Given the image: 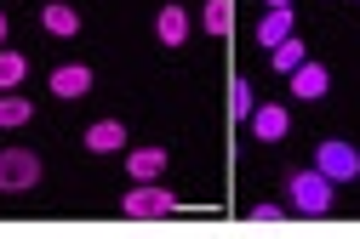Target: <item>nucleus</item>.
Returning <instances> with one entry per match:
<instances>
[{
  "instance_id": "obj_17",
  "label": "nucleus",
  "mask_w": 360,
  "mask_h": 239,
  "mask_svg": "<svg viewBox=\"0 0 360 239\" xmlns=\"http://www.w3.org/2000/svg\"><path fill=\"white\" fill-rule=\"evenodd\" d=\"M252 109H257V97H252V80L240 74V80L229 86V114H235V120H252Z\"/></svg>"
},
{
  "instance_id": "obj_7",
  "label": "nucleus",
  "mask_w": 360,
  "mask_h": 239,
  "mask_svg": "<svg viewBox=\"0 0 360 239\" xmlns=\"http://www.w3.org/2000/svg\"><path fill=\"white\" fill-rule=\"evenodd\" d=\"M52 91H58L63 103L86 97V91H92V69H86V63H63V69H52Z\"/></svg>"
},
{
  "instance_id": "obj_20",
  "label": "nucleus",
  "mask_w": 360,
  "mask_h": 239,
  "mask_svg": "<svg viewBox=\"0 0 360 239\" xmlns=\"http://www.w3.org/2000/svg\"><path fill=\"white\" fill-rule=\"evenodd\" d=\"M269 6H292V0H269Z\"/></svg>"
},
{
  "instance_id": "obj_2",
  "label": "nucleus",
  "mask_w": 360,
  "mask_h": 239,
  "mask_svg": "<svg viewBox=\"0 0 360 239\" xmlns=\"http://www.w3.org/2000/svg\"><path fill=\"white\" fill-rule=\"evenodd\" d=\"M314 171H321L326 182H354L360 177V149L343 137H326L321 149H314Z\"/></svg>"
},
{
  "instance_id": "obj_14",
  "label": "nucleus",
  "mask_w": 360,
  "mask_h": 239,
  "mask_svg": "<svg viewBox=\"0 0 360 239\" xmlns=\"http://www.w3.org/2000/svg\"><path fill=\"white\" fill-rule=\"evenodd\" d=\"M29 80V57L23 52H0V91H18Z\"/></svg>"
},
{
  "instance_id": "obj_15",
  "label": "nucleus",
  "mask_w": 360,
  "mask_h": 239,
  "mask_svg": "<svg viewBox=\"0 0 360 239\" xmlns=\"http://www.w3.org/2000/svg\"><path fill=\"white\" fill-rule=\"evenodd\" d=\"M200 23H206V34H229L235 29V6H229V0H206Z\"/></svg>"
},
{
  "instance_id": "obj_6",
  "label": "nucleus",
  "mask_w": 360,
  "mask_h": 239,
  "mask_svg": "<svg viewBox=\"0 0 360 239\" xmlns=\"http://www.w3.org/2000/svg\"><path fill=\"white\" fill-rule=\"evenodd\" d=\"M286 125H292V114H286L281 103H257V109H252V137H257V142H281Z\"/></svg>"
},
{
  "instance_id": "obj_3",
  "label": "nucleus",
  "mask_w": 360,
  "mask_h": 239,
  "mask_svg": "<svg viewBox=\"0 0 360 239\" xmlns=\"http://www.w3.org/2000/svg\"><path fill=\"white\" fill-rule=\"evenodd\" d=\"M120 211H126V217H138V222H155V217H172V211H177V200L166 194L160 182H138V188H126Z\"/></svg>"
},
{
  "instance_id": "obj_4",
  "label": "nucleus",
  "mask_w": 360,
  "mask_h": 239,
  "mask_svg": "<svg viewBox=\"0 0 360 239\" xmlns=\"http://www.w3.org/2000/svg\"><path fill=\"white\" fill-rule=\"evenodd\" d=\"M40 182V160L29 149H0V194H23Z\"/></svg>"
},
{
  "instance_id": "obj_8",
  "label": "nucleus",
  "mask_w": 360,
  "mask_h": 239,
  "mask_svg": "<svg viewBox=\"0 0 360 239\" xmlns=\"http://www.w3.org/2000/svg\"><path fill=\"white\" fill-rule=\"evenodd\" d=\"M155 34H160V46H184V40H189V12H184V6H160Z\"/></svg>"
},
{
  "instance_id": "obj_12",
  "label": "nucleus",
  "mask_w": 360,
  "mask_h": 239,
  "mask_svg": "<svg viewBox=\"0 0 360 239\" xmlns=\"http://www.w3.org/2000/svg\"><path fill=\"white\" fill-rule=\"evenodd\" d=\"M40 23H46V34H63V40H69V34H80V12L69 6V0H52V6L40 12Z\"/></svg>"
},
{
  "instance_id": "obj_13",
  "label": "nucleus",
  "mask_w": 360,
  "mask_h": 239,
  "mask_svg": "<svg viewBox=\"0 0 360 239\" xmlns=\"http://www.w3.org/2000/svg\"><path fill=\"white\" fill-rule=\"evenodd\" d=\"M269 63H275L281 74H292L297 63H309V52H303V40H297V34H286L281 46H269Z\"/></svg>"
},
{
  "instance_id": "obj_11",
  "label": "nucleus",
  "mask_w": 360,
  "mask_h": 239,
  "mask_svg": "<svg viewBox=\"0 0 360 239\" xmlns=\"http://www.w3.org/2000/svg\"><path fill=\"white\" fill-rule=\"evenodd\" d=\"M126 171H131V182H155V177L166 171V149H131Z\"/></svg>"
},
{
  "instance_id": "obj_10",
  "label": "nucleus",
  "mask_w": 360,
  "mask_h": 239,
  "mask_svg": "<svg viewBox=\"0 0 360 239\" xmlns=\"http://www.w3.org/2000/svg\"><path fill=\"white\" fill-rule=\"evenodd\" d=\"M286 34H292V6H269L257 23V46H281Z\"/></svg>"
},
{
  "instance_id": "obj_9",
  "label": "nucleus",
  "mask_w": 360,
  "mask_h": 239,
  "mask_svg": "<svg viewBox=\"0 0 360 239\" xmlns=\"http://www.w3.org/2000/svg\"><path fill=\"white\" fill-rule=\"evenodd\" d=\"M86 149H92V154H115V149H126V125H120V120H98L92 131H86Z\"/></svg>"
},
{
  "instance_id": "obj_1",
  "label": "nucleus",
  "mask_w": 360,
  "mask_h": 239,
  "mask_svg": "<svg viewBox=\"0 0 360 239\" xmlns=\"http://www.w3.org/2000/svg\"><path fill=\"white\" fill-rule=\"evenodd\" d=\"M286 194H292V211H303V217H326V211H332V194H338V182H326L321 171H292V177H286Z\"/></svg>"
},
{
  "instance_id": "obj_16",
  "label": "nucleus",
  "mask_w": 360,
  "mask_h": 239,
  "mask_svg": "<svg viewBox=\"0 0 360 239\" xmlns=\"http://www.w3.org/2000/svg\"><path fill=\"white\" fill-rule=\"evenodd\" d=\"M29 120H34L29 97H18V91H0V125H29Z\"/></svg>"
},
{
  "instance_id": "obj_5",
  "label": "nucleus",
  "mask_w": 360,
  "mask_h": 239,
  "mask_svg": "<svg viewBox=\"0 0 360 239\" xmlns=\"http://www.w3.org/2000/svg\"><path fill=\"white\" fill-rule=\"evenodd\" d=\"M326 91H332V74H326V63H297V69H292V97L314 103V97H326Z\"/></svg>"
},
{
  "instance_id": "obj_18",
  "label": "nucleus",
  "mask_w": 360,
  "mask_h": 239,
  "mask_svg": "<svg viewBox=\"0 0 360 239\" xmlns=\"http://www.w3.org/2000/svg\"><path fill=\"white\" fill-rule=\"evenodd\" d=\"M252 222H286V205H275V200H263V205H252Z\"/></svg>"
},
{
  "instance_id": "obj_19",
  "label": "nucleus",
  "mask_w": 360,
  "mask_h": 239,
  "mask_svg": "<svg viewBox=\"0 0 360 239\" xmlns=\"http://www.w3.org/2000/svg\"><path fill=\"white\" fill-rule=\"evenodd\" d=\"M0 40H6V12H0Z\"/></svg>"
}]
</instances>
